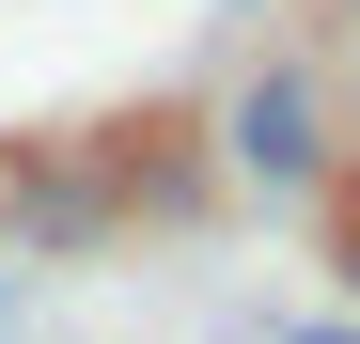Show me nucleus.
<instances>
[{
  "label": "nucleus",
  "instance_id": "obj_1",
  "mask_svg": "<svg viewBox=\"0 0 360 344\" xmlns=\"http://www.w3.org/2000/svg\"><path fill=\"white\" fill-rule=\"evenodd\" d=\"M204 204V141L188 126H47L0 157V219L32 251H94L126 219H188Z\"/></svg>",
  "mask_w": 360,
  "mask_h": 344
},
{
  "label": "nucleus",
  "instance_id": "obj_2",
  "mask_svg": "<svg viewBox=\"0 0 360 344\" xmlns=\"http://www.w3.org/2000/svg\"><path fill=\"white\" fill-rule=\"evenodd\" d=\"M219 157H235V188L314 204V188H329V79H314V63L235 79V110H219Z\"/></svg>",
  "mask_w": 360,
  "mask_h": 344
},
{
  "label": "nucleus",
  "instance_id": "obj_3",
  "mask_svg": "<svg viewBox=\"0 0 360 344\" xmlns=\"http://www.w3.org/2000/svg\"><path fill=\"white\" fill-rule=\"evenodd\" d=\"M329 266L360 282V172H345V204H329Z\"/></svg>",
  "mask_w": 360,
  "mask_h": 344
},
{
  "label": "nucleus",
  "instance_id": "obj_4",
  "mask_svg": "<svg viewBox=\"0 0 360 344\" xmlns=\"http://www.w3.org/2000/svg\"><path fill=\"white\" fill-rule=\"evenodd\" d=\"M297 344H360V313H314V329H297Z\"/></svg>",
  "mask_w": 360,
  "mask_h": 344
},
{
  "label": "nucleus",
  "instance_id": "obj_5",
  "mask_svg": "<svg viewBox=\"0 0 360 344\" xmlns=\"http://www.w3.org/2000/svg\"><path fill=\"white\" fill-rule=\"evenodd\" d=\"M0 329H16V266H0Z\"/></svg>",
  "mask_w": 360,
  "mask_h": 344
},
{
  "label": "nucleus",
  "instance_id": "obj_6",
  "mask_svg": "<svg viewBox=\"0 0 360 344\" xmlns=\"http://www.w3.org/2000/svg\"><path fill=\"white\" fill-rule=\"evenodd\" d=\"M329 16H345V32H360V0H329Z\"/></svg>",
  "mask_w": 360,
  "mask_h": 344
},
{
  "label": "nucleus",
  "instance_id": "obj_7",
  "mask_svg": "<svg viewBox=\"0 0 360 344\" xmlns=\"http://www.w3.org/2000/svg\"><path fill=\"white\" fill-rule=\"evenodd\" d=\"M235 16H251V0H235Z\"/></svg>",
  "mask_w": 360,
  "mask_h": 344
}]
</instances>
